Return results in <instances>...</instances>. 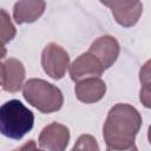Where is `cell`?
<instances>
[{"label":"cell","instance_id":"cell-2","mask_svg":"<svg viewBox=\"0 0 151 151\" xmlns=\"http://www.w3.org/2000/svg\"><path fill=\"white\" fill-rule=\"evenodd\" d=\"M31 151H41V150H37V149H33V150H31Z\"/></svg>","mask_w":151,"mask_h":151},{"label":"cell","instance_id":"cell-1","mask_svg":"<svg viewBox=\"0 0 151 151\" xmlns=\"http://www.w3.org/2000/svg\"><path fill=\"white\" fill-rule=\"evenodd\" d=\"M34 124V114L20 100L11 99L0 106V133L11 139H21Z\"/></svg>","mask_w":151,"mask_h":151}]
</instances>
